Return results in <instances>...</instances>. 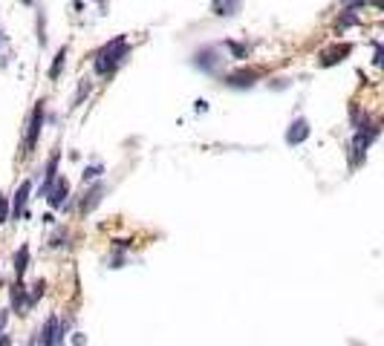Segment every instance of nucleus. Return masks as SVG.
<instances>
[{
	"mask_svg": "<svg viewBox=\"0 0 384 346\" xmlns=\"http://www.w3.org/2000/svg\"><path fill=\"white\" fill-rule=\"evenodd\" d=\"M127 58V38H116V41H110L104 44L99 52H95V61H93V67L99 75H113L119 67H122V61Z\"/></svg>",
	"mask_w": 384,
	"mask_h": 346,
	"instance_id": "nucleus-1",
	"label": "nucleus"
},
{
	"mask_svg": "<svg viewBox=\"0 0 384 346\" xmlns=\"http://www.w3.org/2000/svg\"><path fill=\"white\" fill-rule=\"evenodd\" d=\"M35 335H38V346H61V340H64V326H61L58 315L46 318L44 326H41V332H35Z\"/></svg>",
	"mask_w": 384,
	"mask_h": 346,
	"instance_id": "nucleus-2",
	"label": "nucleus"
},
{
	"mask_svg": "<svg viewBox=\"0 0 384 346\" xmlns=\"http://www.w3.org/2000/svg\"><path fill=\"white\" fill-rule=\"evenodd\" d=\"M41 124H44V98L35 104V110H32V119H29V127H26V142H23V147H26V156L35 151V144H38V136H41Z\"/></svg>",
	"mask_w": 384,
	"mask_h": 346,
	"instance_id": "nucleus-3",
	"label": "nucleus"
},
{
	"mask_svg": "<svg viewBox=\"0 0 384 346\" xmlns=\"http://www.w3.org/2000/svg\"><path fill=\"white\" fill-rule=\"evenodd\" d=\"M29 193H32V179H23V182L18 185V191H15V200L9 202V220L23 217L26 202H29Z\"/></svg>",
	"mask_w": 384,
	"mask_h": 346,
	"instance_id": "nucleus-4",
	"label": "nucleus"
},
{
	"mask_svg": "<svg viewBox=\"0 0 384 346\" xmlns=\"http://www.w3.org/2000/svg\"><path fill=\"white\" fill-rule=\"evenodd\" d=\"M309 133H312L309 122L303 119V115H298V119L289 124V130H286V144H303L309 139Z\"/></svg>",
	"mask_w": 384,
	"mask_h": 346,
	"instance_id": "nucleus-5",
	"label": "nucleus"
},
{
	"mask_svg": "<svg viewBox=\"0 0 384 346\" xmlns=\"http://www.w3.org/2000/svg\"><path fill=\"white\" fill-rule=\"evenodd\" d=\"M9 298H12V309L18 311V315H26V309H29V300H26V286H23V280H18V283L12 286Z\"/></svg>",
	"mask_w": 384,
	"mask_h": 346,
	"instance_id": "nucleus-6",
	"label": "nucleus"
},
{
	"mask_svg": "<svg viewBox=\"0 0 384 346\" xmlns=\"http://www.w3.org/2000/svg\"><path fill=\"white\" fill-rule=\"evenodd\" d=\"M46 193H50V205H52V208H58V205L70 196V182H67V179H55L52 188L46 191Z\"/></svg>",
	"mask_w": 384,
	"mask_h": 346,
	"instance_id": "nucleus-7",
	"label": "nucleus"
},
{
	"mask_svg": "<svg viewBox=\"0 0 384 346\" xmlns=\"http://www.w3.org/2000/svg\"><path fill=\"white\" fill-rule=\"evenodd\" d=\"M58 159L61 153H52V159L46 162V173H44V185H41V196H46V191L52 188V182L58 179Z\"/></svg>",
	"mask_w": 384,
	"mask_h": 346,
	"instance_id": "nucleus-8",
	"label": "nucleus"
},
{
	"mask_svg": "<svg viewBox=\"0 0 384 346\" xmlns=\"http://www.w3.org/2000/svg\"><path fill=\"white\" fill-rule=\"evenodd\" d=\"M102 193H104V185L99 182V185H93L90 191H87V200H81V213H90L95 205L102 202Z\"/></svg>",
	"mask_w": 384,
	"mask_h": 346,
	"instance_id": "nucleus-9",
	"label": "nucleus"
},
{
	"mask_svg": "<svg viewBox=\"0 0 384 346\" xmlns=\"http://www.w3.org/2000/svg\"><path fill=\"white\" fill-rule=\"evenodd\" d=\"M240 9V0H214V15H220V18H231V15H237Z\"/></svg>",
	"mask_w": 384,
	"mask_h": 346,
	"instance_id": "nucleus-10",
	"label": "nucleus"
},
{
	"mask_svg": "<svg viewBox=\"0 0 384 346\" xmlns=\"http://www.w3.org/2000/svg\"><path fill=\"white\" fill-rule=\"evenodd\" d=\"M254 78H258V73H231V75L226 78V84H229V87H251Z\"/></svg>",
	"mask_w": 384,
	"mask_h": 346,
	"instance_id": "nucleus-11",
	"label": "nucleus"
},
{
	"mask_svg": "<svg viewBox=\"0 0 384 346\" xmlns=\"http://www.w3.org/2000/svg\"><path fill=\"white\" fill-rule=\"evenodd\" d=\"M26 266H29V245H21V249H18V257H15V277L23 280Z\"/></svg>",
	"mask_w": 384,
	"mask_h": 346,
	"instance_id": "nucleus-12",
	"label": "nucleus"
},
{
	"mask_svg": "<svg viewBox=\"0 0 384 346\" xmlns=\"http://www.w3.org/2000/svg\"><path fill=\"white\" fill-rule=\"evenodd\" d=\"M349 49H353L349 44H344L341 49H329V52H324V61H321V64H324V67H329V64H335V61H344L341 55H347Z\"/></svg>",
	"mask_w": 384,
	"mask_h": 346,
	"instance_id": "nucleus-13",
	"label": "nucleus"
},
{
	"mask_svg": "<svg viewBox=\"0 0 384 346\" xmlns=\"http://www.w3.org/2000/svg\"><path fill=\"white\" fill-rule=\"evenodd\" d=\"M64 61H67V46H61V52L55 55L52 67H50V78H52V81H55V78H58V73L64 70Z\"/></svg>",
	"mask_w": 384,
	"mask_h": 346,
	"instance_id": "nucleus-14",
	"label": "nucleus"
},
{
	"mask_svg": "<svg viewBox=\"0 0 384 346\" xmlns=\"http://www.w3.org/2000/svg\"><path fill=\"white\" fill-rule=\"evenodd\" d=\"M9 220V196L0 193V225H3Z\"/></svg>",
	"mask_w": 384,
	"mask_h": 346,
	"instance_id": "nucleus-15",
	"label": "nucleus"
},
{
	"mask_svg": "<svg viewBox=\"0 0 384 346\" xmlns=\"http://www.w3.org/2000/svg\"><path fill=\"white\" fill-rule=\"evenodd\" d=\"M102 171H104L102 164H93V168H87V171H84V179H87V182H90V179H95V176H102Z\"/></svg>",
	"mask_w": 384,
	"mask_h": 346,
	"instance_id": "nucleus-16",
	"label": "nucleus"
},
{
	"mask_svg": "<svg viewBox=\"0 0 384 346\" xmlns=\"http://www.w3.org/2000/svg\"><path fill=\"white\" fill-rule=\"evenodd\" d=\"M344 3H347V9H358L364 3H376V0H344Z\"/></svg>",
	"mask_w": 384,
	"mask_h": 346,
	"instance_id": "nucleus-17",
	"label": "nucleus"
},
{
	"mask_svg": "<svg viewBox=\"0 0 384 346\" xmlns=\"http://www.w3.org/2000/svg\"><path fill=\"white\" fill-rule=\"evenodd\" d=\"M6 320H9V311L3 309V311H0V332H3V329H6Z\"/></svg>",
	"mask_w": 384,
	"mask_h": 346,
	"instance_id": "nucleus-18",
	"label": "nucleus"
},
{
	"mask_svg": "<svg viewBox=\"0 0 384 346\" xmlns=\"http://www.w3.org/2000/svg\"><path fill=\"white\" fill-rule=\"evenodd\" d=\"M0 346H12V338L6 332H0Z\"/></svg>",
	"mask_w": 384,
	"mask_h": 346,
	"instance_id": "nucleus-19",
	"label": "nucleus"
},
{
	"mask_svg": "<svg viewBox=\"0 0 384 346\" xmlns=\"http://www.w3.org/2000/svg\"><path fill=\"white\" fill-rule=\"evenodd\" d=\"M75 346H84V338L81 335H75Z\"/></svg>",
	"mask_w": 384,
	"mask_h": 346,
	"instance_id": "nucleus-20",
	"label": "nucleus"
},
{
	"mask_svg": "<svg viewBox=\"0 0 384 346\" xmlns=\"http://www.w3.org/2000/svg\"><path fill=\"white\" fill-rule=\"evenodd\" d=\"M21 3H26V6H29V3H35V0H21Z\"/></svg>",
	"mask_w": 384,
	"mask_h": 346,
	"instance_id": "nucleus-21",
	"label": "nucleus"
},
{
	"mask_svg": "<svg viewBox=\"0 0 384 346\" xmlns=\"http://www.w3.org/2000/svg\"><path fill=\"white\" fill-rule=\"evenodd\" d=\"M75 6H81V0H75Z\"/></svg>",
	"mask_w": 384,
	"mask_h": 346,
	"instance_id": "nucleus-22",
	"label": "nucleus"
}]
</instances>
